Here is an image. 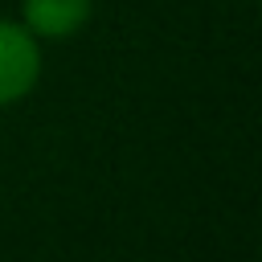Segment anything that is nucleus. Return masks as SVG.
<instances>
[{
	"label": "nucleus",
	"mask_w": 262,
	"mask_h": 262,
	"mask_svg": "<svg viewBox=\"0 0 262 262\" xmlns=\"http://www.w3.org/2000/svg\"><path fill=\"white\" fill-rule=\"evenodd\" d=\"M94 16V0H20V25L37 41H70Z\"/></svg>",
	"instance_id": "2"
},
{
	"label": "nucleus",
	"mask_w": 262,
	"mask_h": 262,
	"mask_svg": "<svg viewBox=\"0 0 262 262\" xmlns=\"http://www.w3.org/2000/svg\"><path fill=\"white\" fill-rule=\"evenodd\" d=\"M41 82V41L20 25L0 16V106L25 102Z\"/></svg>",
	"instance_id": "1"
}]
</instances>
